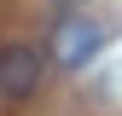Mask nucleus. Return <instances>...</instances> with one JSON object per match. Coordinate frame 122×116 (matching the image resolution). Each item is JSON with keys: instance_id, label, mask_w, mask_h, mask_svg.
<instances>
[{"instance_id": "nucleus-1", "label": "nucleus", "mask_w": 122, "mask_h": 116, "mask_svg": "<svg viewBox=\"0 0 122 116\" xmlns=\"http://www.w3.org/2000/svg\"><path fill=\"white\" fill-rule=\"evenodd\" d=\"M41 81H47V58H41L35 47H23V41L0 47V99L23 105V99L41 93Z\"/></svg>"}, {"instance_id": "nucleus-2", "label": "nucleus", "mask_w": 122, "mask_h": 116, "mask_svg": "<svg viewBox=\"0 0 122 116\" xmlns=\"http://www.w3.org/2000/svg\"><path fill=\"white\" fill-rule=\"evenodd\" d=\"M99 41H105V29L93 18H64V23L52 29V64L58 70H81L87 58L99 52Z\"/></svg>"}]
</instances>
